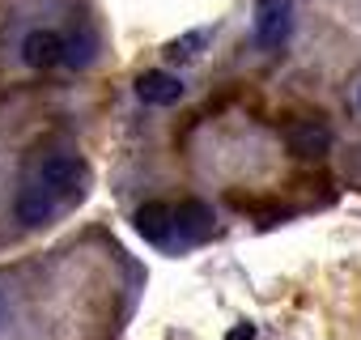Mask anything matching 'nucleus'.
<instances>
[{
    "label": "nucleus",
    "mask_w": 361,
    "mask_h": 340,
    "mask_svg": "<svg viewBox=\"0 0 361 340\" xmlns=\"http://www.w3.org/2000/svg\"><path fill=\"white\" fill-rule=\"evenodd\" d=\"M85 56H90V39H85V35L64 39V35H56V30H35V35H26V43H22V60H26L30 68L85 64Z\"/></svg>",
    "instance_id": "obj_1"
},
{
    "label": "nucleus",
    "mask_w": 361,
    "mask_h": 340,
    "mask_svg": "<svg viewBox=\"0 0 361 340\" xmlns=\"http://www.w3.org/2000/svg\"><path fill=\"white\" fill-rule=\"evenodd\" d=\"M35 183L47 188V192L64 205V200L81 196V188H85V162L73 157V153H51V157L39 166V179H35Z\"/></svg>",
    "instance_id": "obj_2"
},
{
    "label": "nucleus",
    "mask_w": 361,
    "mask_h": 340,
    "mask_svg": "<svg viewBox=\"0 0 361 340\" xmlns=\"http://www.w3.org/2000/svg\"><path fill=\"white\" fill-rule=\"evenodd\" d=\"M293 35V0H255V39L259 47L276 51Z\"/></svg>",
    "instance_id": "obj_3"
},
{
    "label": "nucleus",
    "mask_w": 361,
    "mask_h": 340,
    "mask_svg": "<svg viewBox=\"0 0 361 340\" xmlns=\"http://www.w3.org/2000/svg\"><path fill=\"white\" fill-rule=\"evenodd\" d=\"M136 98H140L145 107H170V102L183 98V81H178L174 73H161V68L140 73V77H136Z\"/></svg>",
    "instance_id": "obj_4"
},
{
    "label": "nucleus",
    "mask_w": 361,
    "mask_h": 340,
    "mask_svg": "<svg viewBox=\"0 0 361 340\" xmlns=\"http://www.w3.org/2000/svg\"><path fill=\"white\" fill-rule=\"evenodd\" d=\"M60 209H64V205H60L47 188H39V183L22 188V196H18V221H22V226H47Z\"/></svg>",
    "instance_id": "obj_5"
},
{
    "label": "nucleus",
    "mask_w": 361,
    "mask_h": 340,
    "mask_svg": "<svg viewBox=\"0 0 361 340\" xmlns=\"http://www.w3.org/2000/svg\"><path fill=\"white\" fill-rule=\"evenodd\" d=\"M136 230L149 243L178 238V230H174V205H145V209H136Z\"/></svg>",
    "instance_id": "obj_6"
},
{
    "label": "nucleus",
    "mask_w": 361,
    "mask_h": 340,
    "mask_svg": "<svg viewBox=\"0 0 361 340\" xmlns=\"http://www.w3.org/2000/svg\"><path fill=\"white\" fill-rule=\"evenodd\" d=\"M213 209L200 205V200H183V205H174V230L178 238H204L213 230Z\"/></svg>",
    "instance_id": "obj_7"
},
{
    "label": "nucleus",
    "mask_w": 361,
    "mask_h": 340,
    "mask_svg": "<svg viewBox=\"0 0 361 340\" xmlns=\"http://www.w3.org/2000/svg\"><path fill=\"white\" fill-rule=\"evenodd\" d=\"M289 149L298 153V157H323L327 149H331V132L327 128H298L293 136H289Z\"/></svg>",
    "instance_id": "obj_8"
},
{
    "label": "nucleus",
    "mask_w": 361,
    "mask_h": 340,
    "mask_svg": "<svg viewBox=\"0 0 361 340\" xmlns=\"http://www.w3.org/2000/svg\"><path fill=\"white\" fill-rule=\"evenodd\" d=\"M230 340H251V323H238V327H234V336H230Z\"/></svg>",
    "instance_id": "obj_9"
},
{
    "label": "nucleus",
    "mask_w": 361,
    "mask_h": 340,
    "mask_svg": "<svg viewBox=\"0 0 361 340\" xmlns=\"http://www.w3.org/2000/svg\"><path fill=\"white\" fill-rule=\"evenodd\" d=\"M357 111H361V90H357Z\"/></svg>",
    "instance_id": "obj_10"
}]
</instances>
